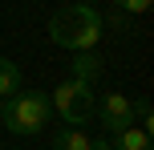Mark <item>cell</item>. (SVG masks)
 Returning a JSON list of instances; mask_svg holds the SVG:
<instances>
[{
	"label": "cell",
	"instance_id": "6da1fadb",
	"mask_svg": "<svg viewBox=\"0 0 154 150\" xmlns=\"http://www.w3.org/2000/svg\"><path fill=\"white\" fill-rule=\"evenodd\" d=\"M49 37H53V45L73 49V53L93 49L97 37H101L97 8H89V4H65V8H57V12L49 16Z\"/></svg>",
	"mask_w": 154,
	"mask_h": 150
},
{
	"label": "cell",
	"instance_id": "7a4b0ae2",
	"mask_svg": "<svg viewBox=\"0 0 154 150\" xmlns=\"http://www.w3.org/2000/svg\"><path fill=\"white\" fill-rule=\"evenodd\" d=\"M49 118H53V102L45 89H16V93L0 97V122L20 138L41 134L49 126Z\"/></svg>",
	"mask_w": 154,
	"mask_h": 150
},
{
	"label": "cell",
	"instance_id": "3957f363",
	"mask_svg": "<svg viewBox=\"0 0 154 150\" xmlns=\"http://www.w3.org/2000/svg\"><path fill=\"white\" fill-rule=\"evenodd\" d=\"M49 102H53V110L61 114L69 126H85V122L93 118V110H97V102H93V85H89V81H77V77L61 81V85L49 93Z\"/></svg>",
	"mask_w": 154,
	"mask_h": 150
},
{
	"label": "cell",
	"instance_id": "277c9868",
	"mask_svg": "<svg viewBox=\"0 0 154 150\" xmlns=\"http://www.w3.org/2000/svg\"><path fill=\"white\" fill-rule=\"evenodd\" d=\"M97 118H101V126L109 134L114 130H126V126H134V102L126 93H106L101 106H97Z\"/></svg>",
	"mask_w": 154,
	"mask_h": 150
},
{
	"label": "cell",
	"instance_id": "5b68a950",
	"mask_svg": "<svg viewBox=\"0 0 154 150\" xmlns=\"http://www.w3.org/2000/svg\"><path fill=\"white\" fill-rule=\"evenodd\" d=\"M109 150H154V146H150V134L142 126H126V130H114Z\"/></svg>",
	"mask_w": 154,
	"mask_h": 150
},
{
	"label": "cell",
	"instance_id": "8992f818",
	"mask_svg": "<svg viewBox=\"0 0 154 150\" xmlns=\"http://www.w3.org/2000/svg\"><path fill=\"white\" fill-rule=\"evenodd\" d=\"M73 77L77 81H97L101 77V57L93 53V49H81V53H73Z\"/></svg>",
	"mask_w": 154,
	"mask_h": 150
},
{
	"label": "cell",
	"instance_id": "52a82bcc",
	"mask_svg": "<svg viewBox=\"0 0 154 150\" xmlns=\"http://www.w3.org/2000/svg\"><path fill=\"white\" fill-rule=\"evenodd\" d=\"M89 146H93V138L81 126H69V130H57L53 134V150H89Z\"/></svg>",
	"mask_w": 154,
	"mask_h": 150
},
{
	"label": "cell",
	"instance_id": "ba28073f",
	"mask_svg": "<svg viewBox=\"0 0 154 150\" xmlns=\"http://www.w3.org/2000/svg\"><path fill=\"white\" fill-rule=\"evenodd\" d=\"M16 89H20V65L8 61V57H0V97L16 93Z\"/></svg>",
	"mask_w": 154,
	"mask_h": 150
},
{
	"label": "cell",
	"instance_id": "9c48e42d",
	"mask_svg": "<svg viewBox=\"0 0 154 150\" xmlns=\"http://www.w3.org/2000/svg\"><path fill=\"white\" fill-rule=\"evenodd\" d=\"M134 118L142 122V130H146V134L154 130V110H150V102H134Z\"/></svg>",
	"mask_w": 154,
	"mask_h": 150
},
{
	"label": "cell",
	"instance_id": "30bf717a",
	"mask_svg": "<svg viewBox=\"0 0 154 150\" xmlns=\"http://www.w3.org/2000/svg\"><path fill=\"white\" fill-rule=\"evenodd\" d=\"M122 12H130V16H142V12H150V0H114Z\"/></svg>",
	"mask_w": 154,
	"mask_h": 150
},
{
	"label": "cell",
	"instance_id": "8fae6325",
	"mask_svg": "<svg viewBox=\"0 0 154 150\" xmlns=\"http://www.w3.org/2000/svg\"><path fill=\"white\" fill-rule=\"evenodd\" d=\"M77 4H89V0H77Z\"/></svg>",
	"mask_w": 154,
	"mask_h": 150
}]
</instances>
